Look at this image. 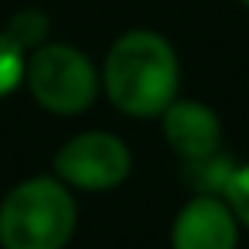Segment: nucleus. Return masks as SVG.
Here are the masks:
<instances>
[{"instance_id":"f257e3e1","label":"nucleus","mask_w":249,"mask_h":249,"mask_svg":"<svg viewBox=\"0 0 249 249\" xmlns=\"http://www.w3.org/2000/svg\"><path fill=\"white\" fill-rule=\"evenodd\" d=\"M103 86L113 106L126 116H160L178 96L174 48L154 31L123 35L103 65Z\"/></svg>"},{"instance_id":"f03ea898","label":"nucleus","mask_w":249,"mask_h":249,"mask_svg":"<svg viewBox=\"0 0 249 249\" xmlns=\"http://www.w3.org/2000/svg\"><path fill=\"white\" fill-rule=\"evenodd\" d=\"M79 225L72 188L55 174L28 178L0 201V246L4 249H65Z\"/></svg>"},{"instance_id":"7ed1b4c3","label":"nucleus","mask_w":249,"mask_h":249,"mask_svg":"<svg viewBox=\"0 0 249 249\" xmlns=\"http://www.w3.org/2000/svg\"><path fill=\"white\" fill-rule=\"evenodd\" d=\"M24 79H28L31 96L48 113H58V116H75L89 109L99 92V75L92 62L79 48L62 45V41L35 48L28 58Z\"/></svg>"},{"instance_id":"20e7f679","label":"nucleus","mask_w":249,"mask_h":249,"mask_svg":"<svg viewBox=\"0 0 249 249\" xmlns=\"http://www.w3.org/2000/svg\"><path fill=\"white\" fill-rule=\"evenodd\" d=\"M130 147L106 130H89L72 137L55 154V178L79 191H109L130 174Z\"/></svg>"},{"instance_id":"39448f33","label":"nucleus","mask_w":249,"mask_h":249,"mask_svg":"<svg viewBox=\"0 0 249 249\" xmlns=\"http://www.w3.org/2000/svg\"><path fill=\"white\" fill-rule=\"evenodd\" d=\"M239 218L218 195L191 198L171 225V249H235Z\"/></svg>"},{"instance_id":"423d86ee","label":"nucleus","mask_w":249,"mask_h":249,"mask_svg":"<svg viewBox=\"0 0 249 249\" xmlns=\"http://www.w3.org/2000/svg\"><path fill=\"white\" fill-rule=\"evenodd\" d=\"M160 116H164V137H167L171 150L188 167L218 157L222 123H218L215 109H208L205 103H195V99H174Z\"/></svg>"},{"instance_id":"0eeeda50","label":"nucleus","mask_w":249,"mask_h":249,"mask_svg":"<svg viewBox=\"0 0 249 249\" xmlns=\"http://www.w3.org/2000/svg\"><path fill=\"white\" fill-rule=\"evenodd\" d=\"M24 69H28L24 48H21L7 31H0V96H11V92L21 86Z\"/></svg>"},{"instance_id":"6e6552de","label":"nucleus","mask_w":249,"mask_h":249,"mask_svg":"<svg viewBox=\"0 0 249 249\" xmlns=\"http://www.w3.org/2000/svg\"><path fill=\"white\" fill-rule=\"evenodd\" d=\"M7 35H11L24 52L41 48V45H45V35H48V18H45L41 11H21V14L11 18Z\"/></svg>"},{"instance_id":"1a4fd4ad","label":"nucleus","mask_w":249,"mask_h":249,"mask_svg":"<svg viewBox=\"0 0 249 249\" xmlns=\"http://www.w3.org/2000/svg\"><path fill=\"white\" fill-rule=\"evenodd\" d=\"M222 198L229 201V208L235 212L239 225L249 229V164H239L229 171L225 184H222Z\"/></svg>"},{"instance_id":"9d476101","label":"nucleus","mask_w":249,"mask_h":249,"mask_svg":"<svg viewBox=\"0 0 249 249\" xmlns=\"http://www.w3.org/2000/svg\"><path fill=\"white\" fill-rule=\"evenodd\" d=\"M246 4H249V0H246Z\"/></svg>"}]
</instances>
